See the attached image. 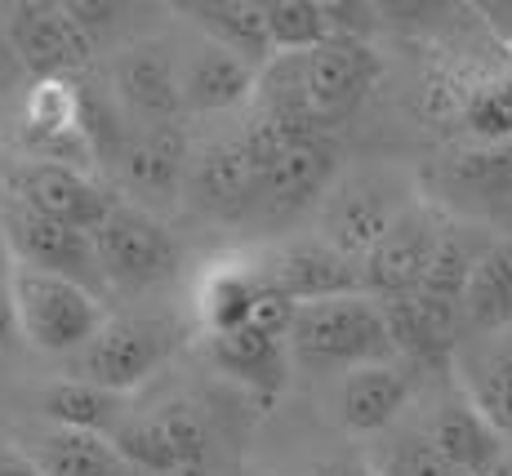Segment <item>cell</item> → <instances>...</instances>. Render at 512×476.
Returning a JSON list of instances; mask_svg holds the SVG:
<instances>
[{"label": "cell", "instance_id": "obj_1", "mask_svg": "<svg viewBox=\"0 0 512 476\" xmlns=\"http://www.w3.org/2000/svg\"><path fill=\"white\" fill-rule=\"evenodd\" d=\"M383 76V58L361 36H334L308 54H281L263 67L254 112L281 121L294 134L330 138Z\"/></svg>", "mask_w": 512, "mask_h": 476}, {"label": "cell", "instance_id": "obj_2", "mask_svg": "<svg viewBox=\"0 0 512 476\" xmlns=\"http://www.w3.org/2000/svg\"><path fill=\"white\" fill-rule=\"evenodd\" d=\"M397 347L388 334V316L374 294H339V299L303 303L290 325V361L294 370L339 374L361 370L374 361H392Z\"/></svg>", "mask_w": 512, "mask_h": 476}, {"label": "cell", "instance_id": "obj_3", "mask_svg": "<svg viewBox=\"0 0 512 476\" xmlns=\"http://www.w3.org/2000/svg\"><path fill=\"white\" fill-rule=\"evenodd\" d=\"M423 201L415 178L397 165H361L343 170L326 192V201L312 214V232L352 263H366L370 250L392 232L401 214Z\"/></svg>", "mask_w": 512, "mask_h": 476}, {"label": "cell", "instance_id": "obj_4", "mask_svg": "<svg viewBox=\"0 0 512 476\" xmlns=\"http://www.w3.org/2000/svg\"><path fill=\"white\" fill-rule=\"evenodd\" d=\"M187 339V321L170 312H112L94 343L72 361V374L107 392H139L152 383Z\"/></svg>", "mask_w": 512, "mask_h": 476}, {"label": "cell", "instance_id": "obj_5", "mask_svg": "<svg viewBox=\"0 0 512 476\" xmlns=\"http://www.w3.org/2000/svg\"><path fill=\"white\" fill-rule=\"evenodd\" d=\"M9 294H14V312L23 325V339L32 352L45 356H81L94 343V334L103 330L107 294L90 290L81 281L67 276L32 272V267H9Z\"/></svg>", "mask_w": 512, "mask_h": 476}, {"label": "cell", "instance_id": "obj_6", "mask_svg": "<svg viewBox=\"0 0 512 476\" xmlns=\"http://www.w3.org/2000/svg\"><path fill=\"white\" fill-rule=\"evenodd\" d=\"M98 267H103L107 294H152L165 290L183 272V241L161 214H147L139 205L121 201L107 223L94 232Z\"/></svg>", "mask_w": 512, "mask_h": 476}, {"label": "cell", "instance_id": "obj_7", "mask_svg": "<svg viewBox=\"0 0 512 476\" xmlns=\"http://www.w3.org/2000/svg\"><path fill=\"white\" fill-rule=\"evenodd\" d=\"M18 161H49L98 174V143L90 125V98L76 81H32L18 98L14 116Z\"/></svg>", "mask_w": 512, "mask_h": 476}, {"label": "cell", "instance_id": "obj_8", "mask_svg": "<svg viewBox=\"0 0 512 476\" xmlns=\"http://www.w3.org/2000/svg\"><path fill=\"white\" fill-rule=\"evenodd\" d=\"M187 165H192V134L183 121L125 130L107 147V183L116 187V196L161 218L183 210Z\"/></svg>", "mask_w": 512, "mask_h": 476}, {"label": "cell", "instance_id": "obj_9", "mask_svg": "<svg viewBox=\"0 0 512 476\" xmlns=\"http://www.w3.org/2000/svg\"><path fill=\"white\" fill-rule=\"evenodd\" d=\"M107 94L116 98L130 130L143 125H179L183 121V81H179V45L165 36H130L107 49L103 67Z\"/></svg>", "mask_w": 512, "mask_h": 476}, {"label": "cell", "instance_id": "obj_10", "mask_svg": "<svg viewBox=\"0 0 512 476\" xmlns=\"http://www.w3.org/2000/svg\"><path fill=\"white\" fill-rule=\"evenodd\" d=\"M0 201L94 236L107 223V214L121 205V196L94 170H72V165H49V161H14L5 165V178H0Z\"/></svg>", "mask_w": 512, "mask_h": 476}, {"label": "cell", "instance_id": "obj_11", "mask_svg": "<svg viewBox=\"0 0 512 476\" xmlns=\"http://www.w3.org/2000/svg\"><path fill=\"white\" fill-rule=\"evenodd\" d=\"M339 147L334 138H294L285 143L259 174V192H254V210L245 223L263 227V232H281V227L299 223V218L317 214L326 192L339 178Z\"/></svg>", "mask_w": 512, "mask_h": 476}, {"label": "cell", "instance_id": "obj_12", "mask_svg": "<svg viewBox=\"0 0 512 476\" xmlns=\"http://www.w3.org/2000/svg\"><path fill=\"white\" fill-rule=\"evenodd\" d=\"M5 36L18 67L32 72V81H81L98 54V41L81 27L72 5H54V0L9 5Z\"/></svg>", "mask_w": 512, "mask_h": 476}, {"label": "cell", "instance_id": "obj_13", "mask_svg": "<svg viewBox=\"0 0 512 476\" xmlns=\"http://www.w3.org/2000/svg\"><path fill=\"white\" fill-rule=\"evenodd\" d=\"M263 156L245 138V125L236 134H219L210 143H192V165H187L183 210L210 223H245L259 192Z\"/></svg>", "mask_w": 512, "mask_h": 476}, {"label": "cell", "instance_id": "obj_14", "mask_svg": "<svg viewBox=\"0 0 512 476\" xmlns=\"http://www.w3.org/2000/svg\"><path fill=\"white\" fill-rule=\"evenodd\" d=\"M112 441L143 476H192L210 454V428L187 401L130 410Z\"/></svg>", "mask_w": 512, "mask_h": 476}, {"label": "cell", "instance_id": "obj_15", "mask_svg": "<svg viewBox=\"0 0 512 476\" xmlns=\"http://www.w3.org/2000/svg\"><path fill=\"white\" fill-rule=\"evenodd\" d=\"M446 223H450V214L441 210V205H432L428 196L410 205V210L392 223V232L370 250V259L361 263V285H366V294H374V299H401V294L423 290Z\"/></svg>", "mask_w": 512, "mask_h": 476}, {"label": "cell", "instance_id": "obj_16", "mask_svg": "<svg viewBox=\"0 0 512 476\" xmlns=\"http://www.w3.org/2000/svg\"><path fill=\"white\" fill-rule=\"evenodd\" d=\"M0 232H5L9 263L32 267V272H49V276H67V281H81V285H90V290L107 294L90 232H76V227H67V223L27 214L5 201H0Z\"/></svg>", "mask_w": 512, "mask_h": 476}, {"label": "cell", "instance_id": "obj_17", "mask_svg": "<svg viewBox=\"0 0 512 476\" xmlns=\"http://www.w3.org/2000/svg\"><path fill=\"white\" fill-rule=\"evenodd\" d=\"M415 388V365L392 356V361H374L330 379L326 410L348 436H383L397 428L406 405L415 401Z\"/></svg>", "mask_w": 512, "mask_h": 476}, {"label": "cell", "instance_id": "obj_18", "mask_svg": "<svg viewBox=\"0 0 512 476\" xmlns=\"http://www.w3.org/2000/svg\"><path fill=\"white\" fill-rule=\"evenodd\" d=\"M263 67L232 49L192 36L179 45V81H183V112L187 116H236L250 112L259 94Z\"/></svg>", "mask_w": 512, "mask_h": 476}, {"label": "cell", "instance_id": "obj_19", "mask_svg": "<svg viewBox=\"0 0 512 476\" xmlns=\"http://www.w3.org/2000/svg\"><path fill=\"white\" fill-rule=\"evenodd\" d=\"M268 272L254 254H223L210 259L192 281V330L201 339H223L254 321L263 294H268Z\"/></svg>", "mask_w": 512, "mask_h": 476}, {"label": "cell", "instance_id": "obj_20", "mask_svg": "<svg viewBox=\"0 0 512 476\" xmlns=\"http://www.w3.org/2000/svg\"><path fill=\"white\" fill-rule=\"evenodd\" d=\"M263 272H268L272 290L299 307L366 290L361 285V263H352L348 254L326 245L317 232L299 236V241H281L277 250H268L263 254Z\"/></svg>", "mask_w": 512, "mask_h": 476}, {"label": "cell", "instance_id": "obj_21", "mask_svg": "<svg viewBox=\"0 0 512 476\" xmlns=\"http://www.w3.org/2000/svg\"><path fill=\"white\" fill-rule=\"evenodd\" d=\"M419 428L459 476H490L499 454L508 450V441L495 432V423L468 401L459 383H450V388L432 396Z\"/></svg>", "mask_w": 512, "mask_h": 476}, {"label": "cell", "instance_id": "obj_22", "mask_svg": "<svg viewBox=\"0 0 512 476\" xmlns=\"http://www.w3.org/2000/svg\"><path fill=\"white\" fill-rule=\"evenodd\" d=\"M383 316H388L392 347L406 365H446L455 361L459 343H464V312L459 303L437 299L428 290L401 294V299H379Z\"/></svg>", "mask_w": 512, "mask_h": 476}, {"label": "cell", "instance_id": "obj_23", "mask_svg": "<svg viewBox=\"0 0 512 476\" xmlns=\"http://www.w3.org/2000/svg\"><path fill=\"white\" fill-rule=\"evenodd\" d=\"M14 445L41 468V476H143L116 450L112 436H98V432L27 423Z\"/></svg>", "mask_w": 512, "mask_h": 476}, {"label": "cell", "instance_id": "obj_24", "mask_svg": "<svg viewBox=\"0 0 512 476\" xmlns=\"http://www.w3.org/2000/svg\"><path fill=\"white\" fill-rule=\"evenodd\" d=\"M205 356L219 374H228L232 383L259 392V396H277L290 383V334L272 330L263 321H250L241 330L223 334V339H205Z\"/></svg>", "mask_w": 512, "mask_h": 476}, {"label": "cell", "instance_id": "obj_25", "mask_svg": "<svg viewBox=\"0 0 512 476\" xmlns=\"http://www.w3.org/2000/svg\"><path fill=\"white\" fill-rule=\"evenodd\" d=\"M450 374L468 401L495 423V432L512 441V330L468 334L450 361Z\"/></svg>", "mask_w": 512, "mask_h": 476}, {"label": "cell", "instance_id": "obj_26", "mask_svg": "<svg viewBox=\"0 0 512 476\" xmlns=\"http://www.w3.org/2000/svg\"><path fill=\"white\" fill-rule=\"evenodd\" d=\"M32 410H36V423L116 436V428H121L125 414H130V396L107 392V388H98V383L76 379V374H58V379L36 388Z\"/></svg>", "mask_w": 512, "mask_h": 476}, {"label": "cell", "instance_id": "obj_27", "mask_svg": "<svg viewBox=\"0 0 512 476\" xmlns=\"http://www.w3.org/2000/svg\"><path fill=\"white\" fill-rule=\"evenodd\" d=\"M179 14L196 27V36L250 58L254 67L272 63L268 0H196V5H179Z\"/></svg>", "mask_w": 512, "mask_h": 476}, {"label": "cell", "instance_id": "obj_28", "mask_svg": "<svg viewBox=\"0 0 512 476\" xmlns=\"http://www.w3.org/2000/svg\"><path fill=\"white\" fill-rule=\"evenodd\" d=\"M459 312H464V339L512 330V236H495L459 299Z\"/></svg>", "mask_w": 512, "mask_h": 476}, {"label": "cell", "instance_id": "obj_29", "mask_svg": "<svg viewBox=\"0 0 512 476\" xmlns=\"http://www.w3.org/2000/svg\"><path fill=\"white\" fill-rule=\"evenodd\" d=\"M495 245V232L486 223H472V218H455L450 214L446 232H441V245H437V259H432V272L423 281V290L437 294V299H450L459 303L477 272V263L486 259V250Z\"/></svg>", "mask_w": 512, "mask_h": 476}, {"label": "cell", "instance_id": "obj_30", "mask_svg": "<svg viewBox=\"0 0 512 476\" xmlns=\"http://www.w3.org/2000/svg\"><path fill=\"white\" fill-rule=\"evenodd\" d=\"M339 36L330 18V5L321 0H268V41L272 58L281 54H308Z\"/></svg>", "mask_w": 512, "mask_h": 476}, {"label": "cell", "instance_id": "obj_31", "mask_svg": "<svg viewBox=\"0 0 512 476\" xmlns=\"http://www.w3.org/2000/svg\"><path fill=\"white\" fill-rule=\"evenodd\" d=\"M374 476H459L441 459V450L423 436V428H392L379 436V450L370 454Z\"/></svg>", "mask_w": 512, "mask_h": 476}, {"label": "cell", "instance_id": "obj_32", "mask_svg": "<svg viewBox=\"0 0 512 476\" xmlns=\"http://www.w3.org/2000/svg\"><path fill=\"white\" fill-rule=\"evenodd\" d=\"M18 347H27V339H23V325H18L14 294H9V276H5V281H0V374L14 365Z\"/></svg>", "mask_w": 512, "mask_h": 476}, {"label": "cell", "instance_id": "obj_33", "mask_svg": "<svg viewBox=\"0 0 512 476\" xmlns=\"http://www.w3.org/2000/svg\"><path fill=\"white\" fill-rule=\"evenodd\" d=\"M308 476H374V468H370V459H326Z\"/></svg>", "mask_w": 512, "mask_h": 476}, {"label": "cell", "instance_id": "obj_34", "mask_svg": "<svg viewBox=\"0 0 512 476\" xmlns=\"http://www.w3.org/2000/svg\"><path fill=\"white\" fill-rule=\"evenodd\" d=\"M0 476H41V468L14 445V450H0Z\"/></svg>", "mask_w": 512, "mask_h": 476}, {"label": "cell", "instance_id": "obj_35", "mask_svg": "<svg viewBox=\"0 0 512 476\" xmlns=\"http://www.w3.org/2000/svg\"><path fill=\"white\" fill-rule=\"evenodd\" d=\"M14 72H23L14 58V49H9V36H5V18H0V89L14 81Z\"/></svg>", "mask_w": 512, "mask_h": 476}, {"label": "cell", "instance_id": "obj_36", "mask_svg": "<svg viewBox=\"0 0 512 476\" xmlns=\"http://www.w3.org/2000/svg\"><path fill=\"white\" fill-rule=\"evenodd\" d=\"M490 476H512V441H508V450L499 454V463H495V472Z\"/></svg>", "mask_w": 512, "mask_h": 476}, {"label": "cell", "instance_id": "obj_37", "mask_svg": "<svg viewBox=\"0 0 512 476\" xmlns=\"http://www.w3.org/2000/svg\"><path fill=\"white\" fill-rule=\"evenodd\" d=\"M9 267H14V263H9V250H5V232H0V281H5V276H9Z\"/></svg>", "mask_w": 512, "mask_h": 476}, {"label": "cell", "instance_id": "obj_38", "mask_svg": "<svg viewBox=\"0 0 512 476\" xmlns=\"http://www.w3.org/2000/svg\"><path fill=\"white\" fill-rule=\"evenodd\" d=\"M0 178H5V170H0Z\"/></svg>", "mask_w": 512, "mask_h": 476}]
</instances>
